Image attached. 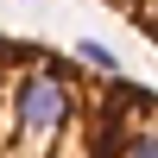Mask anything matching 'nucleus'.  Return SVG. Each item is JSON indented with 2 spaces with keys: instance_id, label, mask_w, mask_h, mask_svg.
Segmentation results:
<instances>
[{
  "instance_id": "f257e3e1",
  "label": "nucleus",
  "mask_w": 158,
  "mask_h": 158,
  "mask_svg": "<svg viewBox=\"0 0 158 158\" xmlns=\"http://www.w3.org/2000/svg\"><path fill=\"white\" fill-rule=\"evenodd\" d=\"M0 158H158V95L114 63L0 32Z\"/></svg>"
},
{
  "instance_id": "f03ea898",
  "label": "nucleus",
  "mask_w": 158,
  "mask_h": 158,
  "mask_svg": "<svg viewBox=\"0 0 158 158\" xmlns=\"http://www.w3.org/2000/svg\"><path fill=\"white\" fill-rule=\"evenodd\" d=\"M120 19H133V32L139 38H158V0H108Z\"/></svg>"
}]
</instances>
